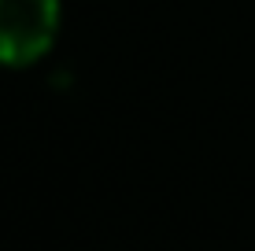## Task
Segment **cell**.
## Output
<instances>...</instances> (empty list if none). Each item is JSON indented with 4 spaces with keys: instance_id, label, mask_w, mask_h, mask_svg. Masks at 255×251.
Masks as SVG:
<instances>
[{
    "instance_id": "6da1fadb",
    "label": "cell",
    "mask_w": 255,
    "mask_h": 251,
    "mask_svg": "<svg viewBox=\"0 0 255 251\" xmlns=\"http://www.w3.org/2000/svg\"><path fill=\"white\" fill-rule=\"evenodd\" d=\"M59 0H0V63L30 67L52 48Z\"/></svg>"
}]
</instances>
